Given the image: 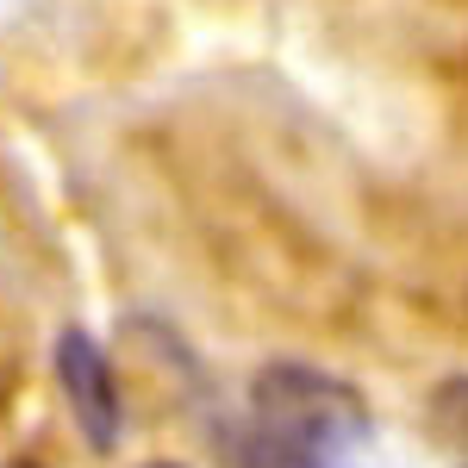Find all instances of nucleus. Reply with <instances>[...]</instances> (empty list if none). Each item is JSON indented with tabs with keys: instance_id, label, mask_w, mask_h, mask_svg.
Returning a JSON list of instances; mask_svg holds the SVG:
<instances>
[{
	"instance_id": "nucleus-2",
	"label": "nucleus",
	"mask_w": 468,
	"mask_h": 468,
	"mask_svg": "<svg viewBox=\"0 0 468 468\" xmlns=\"http://www.w3.org/2000/svg\"><path fill=\"white\" fill-rule=\"evenodd\" d=\"M57 381H63V399H69V419L81 425V437L94 443V450H112L119 443V375H112L107 350L69 324L63 337H57Z\"/></svg>"
},
{
	"instance_id": "nucleus-1",
	"label": "nucleus",
	"mask_w": 468,
	"mask_h": 468,
	"mask_svg": "<svg viewBox=\"0 0 468 468\" xmlns=\"http://www.w3.org/2000/svg\"><path fill=\"white\" fill-rule=\"evenodd\" d=\"M368 431L362 406L350 388L324 381L313 368H262L256 375V437L293 450V456H313V463H337L344 443H356Z\"/></svg>"
},
{
	"instance_id": "nucleus-3",
	"label": "nucleus",
	"mask_w": 468,
	"mask_h": 468,
	"mask_svg": "<svg viewBox=\"0 0 468 468\" xmlns=\"http://www.w3.org/2000/svg\"><path fill=\"white\" fill-rule=\"evenodd\" d=\"M144 468H181V463H144Z\"/></svg>"
}]
</instances>
